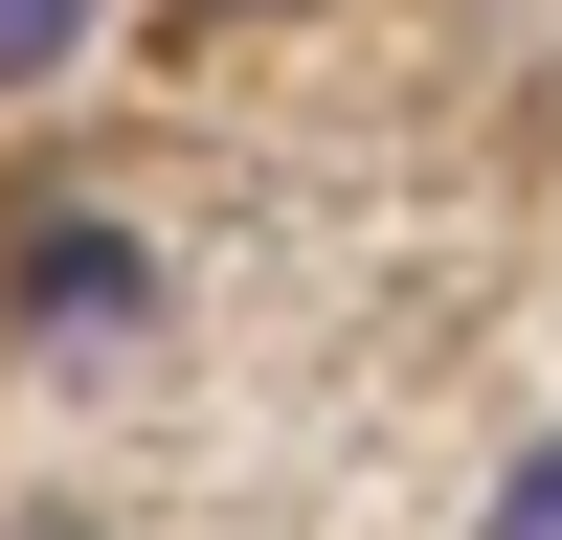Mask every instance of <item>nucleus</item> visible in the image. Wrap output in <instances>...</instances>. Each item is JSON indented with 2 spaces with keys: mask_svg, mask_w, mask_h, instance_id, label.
Instances as JSON below:
<instances>
[{
  "mask_svg": "<svg viewBox=\"0 0 562 540\" xmlns=\"http://www.w3.org/2000/svg\"><path fill=\"white\" fill-rule=\"evenodd\" d=\"M68 45H90V0H0V90H45Z\"/></svg>",
  "mask_w": 562,
  "mask_h": 540,
  "instance_id": "nucleus-2",
  "label": "nucleus"
},
{
  "mask_svg": "<svg viewBox=\"0 0 562 540\" xmlns=\"http://www.w3.org/2000/svg\"><path fill=\"white\" fill-rule=\"evenodd\" d=\"M473 540H562V428L518 450V495H495V518H473Z\"/></svg>",
  "mask_w": 562,
  "mask_h": 540,
  "instance_id": "nucleus-3",
  "label": "nucleus"
},
{
  "mask_svg": "<svg viewBox=\"0 0 562 540\" xmlns=\"http://www.w3.org/2000/svg\"><path fill=\"white\" fill-rule=\"evenodd\" d=\"M135 293H158V248H135V225H45V248H23V315H45V338H113Z\"/></svg>",
  "mask_w": 562,
  "mask_h": 540,
  "instance_id": "nucleus-1",
  "label": "nucleus"
}]
</instances>
